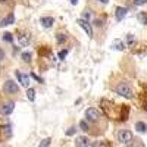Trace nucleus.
Wrapping results in <instances>:
<instances>
[{
  "label": "nucleus",
  "mask_w": 147,
  "mask_h": 147,
  "mask_svg": "<svg viewBox=\"0 0 147 147\" xmlns=\"http://www.w3.org/2000/svg\"><path fill=\"white\" fill-rule=\"evenodd\" d=\"M15 22V15L13 13H9L6 18H3L0 21V27H6V25H10V24Z\"/></svg>",
  "instance_id": "obj_12"
},
{
  "label": "nucleus",
  "mask_w": 147,
  "mask_h": 147,
  "mask_svg": "<svg viewBox=\"0 0 147 147\" xmlns=\"http://www.w3.org/2000/svg\"><path fill=\"white\" fill-rule=\"evenodd\" d=\"M3 88H5V91H6L7 94H16V93H19V87H18V84H16V82H13L12 80H7V81L5 82Z\"/></svg>",
  "instance_id": "obj_4"
},
{
  "label": "nucleus",
  "mask_w": 147,
  "mask_h": 147,
  "mask_svg": "<svg viewBox=\"0 0 147 147\" xmlns=\"http://www.w3.org/2000/svg\"><path fill=\"white\" fill-rule=\"evenodd\" d=\"M50 141H52L50 138H44V140H41L38 147H50Z\"/></svg>",
  "instance_id": "obj_22"
},
{
  "label": "nucleus",
  "mask_w": 147,
  "mask_h": 147,
  "mask_svg": "<svg viewBox=\"0 0 147 147\" xmlns=\"http://www.w3.org/2000/svg\"><path fill=\"white\" fill-rule=\"evenodd\" d=\"M77 24H78V25H80L85 32H87L88 37H93V28H91V25H90L88 21H85V19H81V18H80V19L77 21Z\"/></svg>",
  "instance_id": "obj_8"
},
{
  "label": "nucleus",
  "mask_w": 147,
  "mask_h": 147,
  "mask_svg": "<svg viewBox=\"0 0 147 147\" xmlns=\"http://www.w3.org/2000/svg\"><path fill=\"white\" fill-rule=\"evenodd\" d=\"M27 97H28L30 102H34L35 100V90L34 88H28L27 90Z\"/></svg>",
  "instance_id": "obj_18"
},
{
  "label": "nucleus",
  "mask_w": 147,
  "mask_h": 147,
  "mask_svg": "<svg viewBox=\"0 0 147 147\" xmlns=\"http://www.w3.org/2000/svg\"><path fill=\"white\" fill-rule=\"evenodd\" d=\"M115 91L119 96H122V97H127V99H131V97H132V88H131V85L127 81L119 82L116 87H115Z\"/></svg>",
  "instance_id": "obj_1"
},
{
  "label": "nucleus",
  "mask_w": 147,
  "mask_h": 147,
  "mask_svg": "<svg viewBox=\"0 0 147 147\" xmlns=\"http://www.w3.org/2000/svg\"><path fill=\"white\" fill-rule=\"evenodd\" d=\"M85 118H87V121H90V122H96V121L100 119V112L94 107H90V109L85 110Z\"/></svg>",
  "instance_id": "obj_5"
},
{
  "label": "nucleus",
  "mask_w": 147,
  "mask_h": 147,
  "mask_svg": "<svg viewBox=\"0 0 147 147\" xmlns=\"http://www.w3.org/2000/svg\"><path fill=\"white\" fill-rule=\"evenodd\" d=\"M112 47L116 49V50H124V49L127 47V44L122 41V40H115V41L112 43Z\"/></svg>",
  "instance_id": "obj_14"
},
{
  "label": "nucleus",
  "mask_w": 147,
  "mask_h": 147,
  "mask_svg": "<svg viewBox=\"0 0 147 147\" xmlns=\"http://www.w3.org/2000/svg\"><path fill=\"white\" fill-rule=\"evenodd\" d=\"M127 43H128V46H132L134 44V35L132 34H128L127 35Z\"/></svg>",
  "instance_id": "obj_24"
},
{
  "label": "nucleus",
  "mask_w": 147,
  "mask_h": 147,
  "mask_svg": "<svg viewBox=\"0 0 147 147\" xmlns=\"http://www.w3.org/2000/svg\"><path fill=\"white\" fill-rule=\"evenodd\" d=\"M3 56H5V53H3V50L0 49V62H2V59H3Z\"/></svg>",
  "instance_id": "obj_28"
},
{
  "label": "nucleus",
  "mask_w": 147,
  "mask_h": 147,
  "mask_svg": "<svg viewBox=\"0 0 147 147\" xmlns=\"http://www.w3.org/2000/svg\"><path fill=\"white\" fill-rule=\"evenodd\" d=\"M127 12H128L127 7H122V6L116 7V12H115V18H116V21H122V19H124V18L127 16Z\"/></svg>",
  "instance_id": "obj_10"
},
{
  "label": "nucleus",
  "mask_w": 147,
  "mask_h": 147,
  "mask_svg": "<svg viewBox=\"0 0 147 147\" xmlns=\"http://www.w3.org/2000/svg\"><path fill=\"white\" fill-rule=\"evenodd\" d=\"M75 146L77 147H90L91 143L87 137H77V141H75Z\"/></svg>",
  "instance_id": "obj_11"
},
{
  "label": "nucleus",
  "mask_w": 147,
  "mask_h": 147,
  "mask_svg": "<svg viewBox=\"0 0 147 147\" xmlns=\"http://www.w3.org/2000/svg\"><path fill=\"white\" fill-rule=\"evenodd\" d=\"M15 77L18 78V81H19L22 85H25V87H28V85H30V75H25V74L16 71V72H15Z\"/></svg>",
  "instance_id": "obj_9"
},
{
  "label": "nucleus",
  "mask_w": 147,
  "mask_h": 147,
  "mask_svg": "<svg viewBox=\"0 0 147 147\" xmlns=\"http://www.w3.org/2000/svg\"><path fill=\"white\" fill-rule=\"evenodd\" d=\"M93 147H110L107 140H99V141H94Z\"/></svg>",
  "instance_id": "obj_15"
},
{
  "label": "nucleus",
  "mask_w": 147,
  "mask_h": 147,
  "mask_svg": "<svg viewBox=\"0 0 147 147\" xmlns=\"http://www.w3.org/2000/svg\"><path fill=\"white\" fill-rule=\"evenodd\" d=\"M71 3H72V5H77V3H78V0H71Z\"/></svg>",
  "instance_id": "obj_31"
},
{
  "label": "nucleus",
  "mask_w": 147,
  "mask_h": 147,
  "mask_svg": "<svg viewBox=\"0 0 147 147\" xmlns=\"http://www.w3.org/2000/svg\"><path fill=\"white\" fill-rule=\"evenodd\" d=\"M84 18L88 19V18H90V12H85V13H84Z\"/></svg>",
  "instance_id": "obj_30"
},
{
  "label": "nucleus",
  "mask_w": 147,
  "mask_h": 147,
  "mask_svg": "<svg viewBox=\"0 0 147 147\" xmlns=\"http://www.w3.org/2000/svg\"><path fill=\"white\" fill-rule=\"evenodd\" d=\"M0 2H6V0H0Z\"/></svg>",
  "instance_id": "obj_32"
},
{
  "label": "nucleus",
  "mask_w": 147,
  "mask_h": 147,
  "mask_svg": "<svg viewBox=\"0 0 147 147\" xmlns=\"http://www.w3.org/2000/svg\"><path fill=\"white\" fill-rule=\"evenodd\" d=\"M56 40H57L59 43H63V41H66V34H62V32H59V34L56 35Z\"/></svg>",
  "instance_id": "obj_21"
},
{
  "label": "nucleus",
  "mask_w": 147,
  "mask_h": 147,
  "mask_svg": "<svg viewBox=\"0 0 147 147\" xmlns=\"http://www.w3.org/2000/svg\"><path fill=\"white\" fill-rule=\"evenodd\" d=\"M144 3H147V0H134V5L136 6H141Z\"/></svg>",
  "instance_id": "obj_26"
},
{
  "label": "nucleus",
  "mask_w": 147,
  "mask_h": 147,
  "mask_svg": "<svg viewBox=\"0 0 147 147\" xmlns=\"http://www.w3.org/2000/svg\"><path fill=\"white\" fill-rule=\"evenodd\" d=\"M16 37H18V43L21 46H28L30 41H31V34L27 32V31H24V30H19L16 32Z\"/></svg>",
  "instance_id": "obj_3"
},
{
  "label": "nucleus",
  "mask_w": 147,
  "mask_h": 147,
  "mask_svg": "<svg viewBox=\"0 0 147 147\" xmlns=\"http://www.w3.org/2000/svg\"><path fill=\"white\" fill-rule=\"evenodd\" d=\"M21 59L24 60V62H27V63L31 62V53H30V52H24V53L21 55Z\"/></svg>",
  "instance_id": "obj_19"
},
{
  "label": "nucleus",
  "mask_w": 147,
  "mask_h": 147,
  "mask_svg": "<svg viewBox=\"0 0 147 147\" xmlns=\"http://www.w3.org/2000/svg\"><path fill=\"white\" fill-rule=\"evenodd\" d=\"M68 56V50H66V49H65V50H60L59 52V59H65Z\"/></svg>",
  "instance_id": "obj_25"
},
{
  "label": "nucleus",
  "mask_w": 147,
  "mask_h": 147,
  "mask_svg": "<svg viewBox=\"0 0 147 147\" xmlns=\"http://www.w3.org/2000/svg\"><path fill=\"white\" fill-rule=\"evenodd\" d=\"M118 140L122 144H131V141H132V132L128 131V129H121L118 132Z\"/></svg>",
  "instance_id": "obj_2"
},
{
  "label": "nucleus",
  "mask_w": 147,
  "mask_h": 147,
  "mask_svg": "<svg viewBox=\"0 0 147 147\" xmlns=\"http://www.w3.org/2000/svg\"><path fill=\"white\" fill-rule=\"evenodd\" d=\"M140 24H144V25H147V12H140V13L137 15Z\"/></svg>",
  "instance_id": "obj_16"
},
{
  "label": "nucleus",
  "mask_w": 147,
  "mask_h": 147,
  "mask_svg": "<svg viewBox=\"0 0 147 147\" xmlns=\"http://www.w3.org/2000/svg\"><path fill=\"white\" fill-rule=\"evenodd\" d=\"M10 136H12V128H10V125H2V127H0V143L6 141Z\"/></svg>",
  "instance_id": "obj_6"
},
{
  "label": "nucleus",
  "mask_w": 147,
  "mask_h": 147,
  "mask_svg": "<svg viewBox=\"0 0 147 147\" xmlns=\"http://www.w3.org/2000/svg\"><path fill=\"white\" fill-rule=\"evenodd\" d=\"M40 22H41V25H43L44 28H50V27L53 25L55 19H53L52 16H43V18L40 19Z\"/></svg>",
  "instance_id": "obj_13"
},
{
  "label": "nucleus",
  "mask_w": 147,
  "mask_h": 147,
  "mask_svg": "<svg viewBox=\"0 0 147 147\" xmlns=\"http://www.w3.org/2000/svg\"><path fill=\"white\" fill-rule=\"evenodd\" d=\"M97 2H100L102 5H107V2H109V0H97Z\"/></svg>",
  "instance_id": "obj_29"
},
{
  "label": "nucleus",
  "mask_w": 147,
  "mask_h": 147,
  "mask_svg": "<svg viewBox=\"0 0 147 147\" xmlns=\"http://www.w3.org/2000/svg\"><path fill=\"white\" fill-rule=\"evenodd\" d=\"M3 41L12 43V41H13V35H12L10 32H5V34H3Z\"/></svg>",
  "instance_id": "obj_20"
},
{
  "label": "nucleus",
  "mask_w": 147,
  "mask_h": 147,
  "mask_svg": "<svg viewBox=\"0 0 147 147\" xmlns=\"http://www.w3.org/2000/svg\"><path fill=\"white\" fill-rule=\"evenodd\" d=\"M13 109H15L13 102H6V103H3L2 106H0V113L2 115H10L12 112H13Z\"/></svg>",
  "instance_id": "obj_7"
},
{
  "label": "nucleus",
  "mask_w": 147,
  "mask_h": 147,
  "mask_svg": "<svg viewBox=\"0 0 147 147\" xmlns=\"http://www.w3.org/2000/svg\"><path fill=\"white\" fill-rule=\"evenodd\" d=\"M80 128H81L82 131H88V125H87V122H85V121H81V122H80Z\"/></svg>",
  "instance_id": "obj_23"
},
{
  "label": "nucleus",
  "mask_w": 147,
  "mask_h": 147,
  "mask_svg": "<svg viewBox=\"0 0 147 147\" xmlns=\"http://www.w3.org/2000/svg\"><path fill=\"white\" fill-rule=\"evenodd\" d=\"M136 129L138 131V132H146L147 131V125L144 124V122H137V124H136Z\"/></svg>",
  "instance_id": "obj_17"
},
{
  "label": "nucleus",
  "mask_w": 147,
  "mask_h": 147,
  "mask_svg": "<svg viewBox=\"0 0 147 147\" xmlns=\"http://www.w3.org/2000/svg\"><path fill=\"white\" fill-rule=\"evenodd\" d=\"M74 132H75V127H71V128L68 129V132H66V134H68V136H72Z\"/></svg>",
  "instance_id": "obj_27"
}]
</instances>
